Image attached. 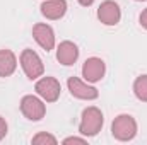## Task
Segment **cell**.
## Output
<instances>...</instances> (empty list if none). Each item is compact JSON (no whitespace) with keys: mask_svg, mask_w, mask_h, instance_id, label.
Returning <instances> with one entry per match:
<instances>
[{"mask_svg":"<svg viewBox=\"0 0 147 145\" xmlns=\"http://www.w3.org/2000/svg\"><path fill=\"white\" fill-rule=\"evenodd\" d=\"M105 125V116L101 109L96 106H89L82 111L80 116V125H79V133L82 137H96Z\"/></svg>","mask_w":147,"mask_h":145,"instance_id":"obj_1","label":"cell"},{"mask_svg":"<svg viewBox=\"0 0 147 145\" xmlns=\"http://www.w3.org/2000/svg\"><path fill=\"white\" fill-rule=\"evenodd\" d=\"M111 135L118 142H130L137 135V121L130 114H118L111 123Z\"/></svg>","mask_w":147,"mask_h":145,"instance_id":"obj_2","label":"cell"},{"mask_svg":"<svg viewBox=\"0 0 147 145\" xmlns=\"http://www.w3.org/2000/svg\"><path fill=\"white\" fill-rule=\"evenodd\" d=\"M19 62H21V67L26 73V77L29 80H38L39 77H43L45 73V65L39 58L36 51H33L31 48H26L22 50L21 56H19Z\"/></svg>","mask_w":147,"mask_h":145,"instance_id":"obj_3","label":"cell"},{"mask_svg":"<svg viewBox=\"0 0 147 145\" xmlns=\"http://www.w3.org/2000/svg\"><path fill=\"white\" fill-rule=\"evenodd\" d=\"M21 113L31 121H39L46 114V104L39 96L28 94L21 99Z\"/></svg>","mask_w":147,"mask_h":145,"instance_id":"obj_4","label":"cell"},{"mask_svg":"<svg viewBox=\"0 0 147 145\" xmlns=\"http://www.w3.org/2000/svg\"><path fill=\"white\" fill-rule=\"evenodd\" d=\"M36 94L46 103H55L60 97L62 92V85L55 77H41L38 79L36 85H34Z\"/></svg>","mask_w":147,"mask_h":145,"instance_id":"obj_5","label":"cell"},{"mask_svg":"<svg viewBox=\"0 0 147 145\" xmlns=\"http://www.w3.org/2000/svg\"><path fill=\"white\" fill-rule=\"evenodd\" d=\"M67 87L74 97L82 99V101H94L99 97V91L94 85H91L89 82L80 80L79 77H70L67 80Z\"/></svg>","mask_w":147,"mask_h":145,"instance_id":"obj_6","label":"cell"},{"mask_svg":"<svg viewBox=\"0 0 147 145\" xmlns=\"http://www.w3.org/2000/svg\"><path fill=\"white\" fill-rule=\"evenodd\" d=\"M105 73H106V65H105V62H103L101 58H98V56L87 58V60L84 62V65H82V77H84V80L89 82V84L99 82V80L105 77Z\"/></svg>","mask_w":147,"mask_h":145,"instance_id":"obj_7","label":"cell"},{"mask_svg":"<svg viewBox=\"0 0 147 145\" xmlns=\"http://www.w3.org/2000/svg\"><path fill=\"white\" fill-rule=\"evenodd\" d=\"M98 19L105 24V26H116L121 19V10L120 5L113 0H105L101 2L99 9H98Z\"/></svg>","mask_w":147,"mask_h":145,"instance_id":"obj_8","label":"cell"},{"mask_svg":"<svg viewBox=\"0 0 147 145\" xmlns=\"http://www.w3.org/2000/svg\"><path fill=\"white\" fill-rule=\"evenodd\" d=\"M33 38L45 51H51L55 48V31L45 22H38L33 26Z\"/></svg>","mask_w":147,"mask_h":145,"instance_id":"obj_9","label":"cell"},{"mask_svg":"<svg viewBox=\"0 0 147 145\" xmlns=\"http://www.w3.org/2000/svg\"><path fill=\"white\" fill-rule=\"evenodd\" d=\"M39 9L46 19L58 21L67 14V0H45Z\"/></svg>","mask_w":147,"mask_h":145,"instance_id":"obj_10","label":"cell"},{"mask_svg":"<svg viewBox=\"0 0 147 145\" xmlns=\"http://www.w3.org/2000/svg\"><path fill=\"white\" fill-rule=\"evenodd\" d=\"M79 58V48L77 44L72 41H62L57 48V60L65 65V67H70L77 62Z\"/></svg>","mask_w":147,"mask_h":145,"instance_id":"obj_11","label":"cell"},{"mask_svg":"<svg viewBox=\"0 0 147 145\" xmlns=\"http://www.w3.org/2000/svg\"><path fill=\"white\" fill-rule=\"evenodd\" d=\"M17 68V56L10 50H0V77H10Z\"/></svg>","mask_w":147,"mask_h":145,"instance_id":"obj_12","label":"cell"},{"mask_svg":"<svg viewBox=\"0 0 147 145\" xmlns=\"http://www.w3.org/2000/svg\"><path fill=\"white\" fill-rule=\"evenodd\" d=\"M134 94L139 101L147 103V75H139L134 82Z\"/></svg>","mask_w":147,"mask_h":145,"instance_id":"obj_13","label":"cell"},{"mask_svg":"<svg viewBox=\"0 0 147 145\" xmlns=\"http://www.w3.org/2000/svg\"><path fill=\"white\" fill-rule=\"evenodd\" d=\"M34 145H57L58 144V140L51 135V133H46V132H39V133H36L34 137H33V140H31Z\"/></svg>","mask_w":147,"mask_h":145,"instance_id":"obj_14","label":"cell"},{"mask_svg":"<svg viewBox=\"0 0 147 145\" xmlns=\"http://www.w3.org/2000/svg\"><path fill=\"white\" fill-rule=\"evenodd\" d=\"M63 145H70V144H79V145H86L87 144V137H67L63 138Z\"/></svg>","mask_w":147,"mask_h":145,"instance_id":"obj_15","label":"cell"},{"mask_svg":"<svg viewBox=\"0 0 147 145\" xmlns=\"http://www.w3.org/2000/svg\"><path fill=\"white\" fill-rule=\"evenodd\" d=\"M7 132H9V125H7V121L0 116V142L5 138V135H7Z\"/></svg>","mask_w":147,"mask_h":145,"instance_id":"obj_16","label":"cell"},{"mask_svg":"<svg viewBox=\"0 0 147 145\" xmlns=\"http://www.w3.org/2000/svg\"><path fill=\"white\" fill-rule=\"evenodd\" d=\"M139 21H140V26H142L144 29H147V9H144V10H142V14H140Z\"/></svg>","mask_w":147,"mask_h":145,"instance_id":"obj_17","label":"cell"},{"mask_svg":"<svg viewBox=\"0 0 147 145\" xmlns=\"http://www.w3.org/2000/svg\"><path fill=\"white\" fill-rule=\"evenodd\" d=\"M82 7H89V5H92L94 3V0H77Z\"/></svg>","mask_w":147,"mask_h":145,"instance_id":"obj_18","label":"cell"},{"mask_svg":"<svg viewBox=\"0 0 147 145\" xmlns=\"http://www.w3.org/2000/svg\"><path fill=\"white\" fill-rule=\"evenodd\" d=\"M135 2H146V0H135Z\"/></svg>","mask_w":147,"mask_h":145,"instance_id":"obj_19","label":"cell"}]
</instances>
